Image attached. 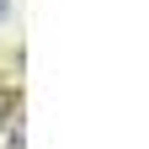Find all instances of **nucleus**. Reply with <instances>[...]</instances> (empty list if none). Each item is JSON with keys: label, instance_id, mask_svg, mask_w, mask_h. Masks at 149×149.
<instances>
[{"label": "nucleus", "instance_id": "f257e3e1", "mask_svg": "<svg viewBox=\"0 0 149 149\" xmlns=\"http://www.w3.org/2000/svg\"><path fill=\"white\" fill-rule=\"evenodd\" d=\"M6 11H11V0H0V22H6Z\"/></svg>", "mask_w": 149, "mask_h": 149}, {"label": "nucleus", "instance_id": "f03ea898", "mask_svg": "<svg viewBox=\"0 0 149 149\" xmlns=\"http://www.w3.org/2000/svg\"><path fill=\"white\" fill-rule=\"evenodd\" d=\"M0 117H6V101H0Z\"/></svg>", "mask_w": 149, "mask_h": 149}]
</instances>
